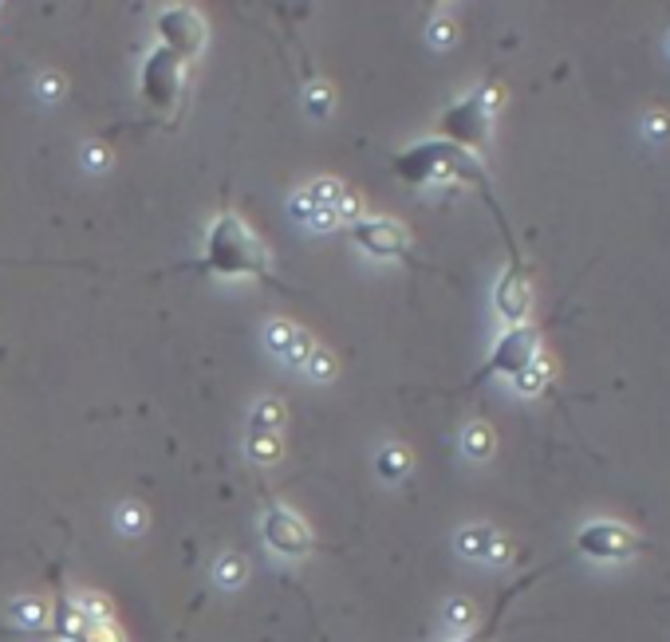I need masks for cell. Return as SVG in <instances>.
Here are the masks:
<instances>
[{"label":"cell","mask_w":670,"mask_h":642,"mask_svg":"<svg viewBox=\"0 0 670 642\" xmlns=\"http://www.w3.org/2000/svg\"><path fill=\"white\" fill-rule=\"evenodd\" d=\"M497 103H501V87H493V83L469 91L466 99H458L454 107L442 111V119H438L442 138L477 154V150L489 142V127H493V111H497Z\"/></svg>","instance_id":"3"},{"label":"cell","mask_w":670,"mask_h":642,"mask_svg":"<svg viewBox=\"0 0 670 642\" xmlns=\"http://www.w3.org/2000/svg\"><path fill=\"white\" fill-rule=\"evenodd\" d=\"M458 552L469 556V560H493V556H501V536H497L493 528H485V524L462 528V536H458Z\"/></svg>","instance_id":"13"},{"label":"cell","mask_w":670,"mask_h":642,"mask_svg":"<svg viewBox=\"0 0 670 642\" xmlns=\"http://www.w3.org/2000/svg\"><path fill=\"white\" fill-rule=\"evenodd\" d=\"M395 174H399L406 186H446V182H458V186H469L481 197H493V182L481 166V158L473 150H462L446 138H422L414 146H406L395 154Z\"/></svg>","instance_id":"2"},{"label":"cell","mask_w":670,"mask_h":642,"mask_svg":"<svg viewBox=\"0 0 670 642\" xmlns=\"http://www.w3.org/2000/svg\"><path fill=\"white\" fill-rule=\"evenodd\" d=\"M16 615H20V619H28V623H32V619L40 623V619H44V607H28V603H20V607H16Z\"/></svg>","instance_id":"28"},{"label":"cell","mask_w":670,"mask_h":642,"mask_svg":"<svg viewBox=\"0 0 670 642\" xmlns=\"http://www.w3.org/2000/svg\"><path fill=\"white\" fill-rule=\"evenodd\" d=\"M119 528H123L127 536H138V532L146 528V513H142V505H123V509H119Z\"/></svg>","instance_id":"22"},{"label":"cell","mask_w":670,"mask_h":642,"mask_svg":"<svg viewBox=\"0 0 670 642\" xmlns=\"http://www.w3.org/2000/svg\"><path fill=\"white\" fill-rule=\"evenodd\" d=\"M52 635L64 642H119V631L111 623L83 619L75 611V603H56V611H52Z\"/></svg>","instance_id":"11"},{"label":"cell","mask_w":670,"mask_h":642,"mask_svg":"<svg viewBox=\"0 0 670 642\" xmlns=\"http://www.w3.org/2000/svg\"><path fill=\"white\" fill-rule=\"evenodd\" d=\"M186 67L174 52L166 48H150L146 60L138 67V95L146 99V107H154L158 115H178L182 99H186Z\"/></svg>","instance_id":"5"},{"label":"cell","mask_w":670,"mask_h":642,"mask_svg":"<svg viewBox=\"0 0 670 642\" xmlns=\"http://www.w3.org/2000/svg\"><path fill=\"white\" fill-rule=\"evenodd\" d=\"M406 469H410V457H406L399 446H391V450L379 453V473H383L387 481H399Z\"/></svg>","instance_id":"17"},{"label":"cell","mask_w":670,"mask_h":642,"mask_svg":"<svg viewBox=\"0 0 670 642\" xmlns=\"http://www.w3.org/2000/svg\"><path fill=\"white\" fill-rule=\"evenodd\" d=\"M493 304H497V316L509 323V327L529 323V308H533L529 264H505V272L497 280V292H493Z\"/></svg>","instance_id":"10"},{"label":"cell","mask_w":670,"mask_h":642,"mask_svg":"<svg viewBox=\"0 0 670 642\" xmlns=\"http://www.w3.org/2000/svg\"><path fill=\"white\" fill-rule=\"evenodd\" d=\"M446 619H450L454 627H469V619H473V607H469V603H450Z\"/></svg>","instance_id":"25"},{"label":"cell","mask_w":670,"mask_h":642,"mask_svg":"<svg viewBox=\"0 0 670 642\" xmlns=\"http://www.w3.org/2000/svg\"><path fill=\"white\" fill-rule=\"evenodd\" d=\"M280 426H284V406L276 398H265L253 414V434H280Z\"/></svg>","instance_id":"14"},{"label":"cell","mask_w":670,"mask_h":642,"mask_svg":"<svg viewBox=\"0 0 670 642\" xmlns=\"http://www.w3.org/2000/svg\"><path fill=\"white\" fill-rule=\"evenodd\" d=\"M462 442H466L469 457H489L493 453V430L485 422H473L466 434H462Z\"/></svg>","instance_id":"16"},{"label":"cell","mask_w":670,"mask_h":642,"mask_svg":"<svg viewBox=\"0 0 670 642\" xmlns=\"http://www.w3.org/2000/svg\"><path fill=\"white\" fill-rule=\"evenodd\" d=\"M351 241L375 260H414V241H410V229L395 221V217H359L351 221Z\"/></svg>","instance_id":"8"},{"label":"cell","mask_w":670,"mask_h":642,"mask_svg":"<svg viewBox=\"0 0 670 642\" xmlns=\"http://www.w3.org/2000/svg\"><path fill=\"white\" fill-rule=\"evenodd\" d=\"M261 532H265V544L276 552V556H288V560H300L316 548V536L308 528V520L300 513H292L288 505H268L265 516H261Z\"/></svg>","instance_id":"9"},{"label":"cell","mask_w":670,"mask_h":642,"mask_svg":"<svg viewBox=\"0 0 670 642\" xmlns=\"http://www.w3.org/2000/svg\"><path fill=\"white\" fill-rule=\"evenodd\" d=\"M647 544L639 540L635 528L619 524V520H592L576 532V552L588 556V560H603V564H619V560H631L639 556Z\"/></svg>","instance_id":"7"},{"label":"cell","mask_w":670,"mask_h":642,"mask_svg":"<svg viewBox=\"0 0 670 642\" xmlns=\"http://www.w3.org/2000/svg\"><path fill=\"white\" fill-rule=\"evenodd\" d=\"M312 351H316V343H312V335L296 327V339H292V347H288V355H284V363H292V367H308V359H312Z\"/></svg>","instance_id":"19"},{"label":"cell","mask_w":670,"mask_h":642,"mask_svg":"<svg viewBox=\"0 0 670 642\" xmlns=\"http://www.w3.org/2000/svg\"><path fill=\"white\" fill-rule=\"evenodd\" d=\"M44 91H48L44 99H60V79H56V75H52V79H44Z\"/></svg>","instance_id":"29"},{"label":"cell","mask_w":670,"mask_h":642,"mask_svg":"<svg viewBox=\"0 0 670 642\" xmlns=\"http://www.w3.org/2000/svg\"><path fill=\"white\" fill-rule=\"evenodd\" d=\"M217 579H221L225 587H237V583L245 579V560H241V556H221V560H217Z\"/></svg>","instance_id":"21"},{"label":"cell","mask_w":670,"mask_h":642,"mask_svg":"<svg viewBox=\"0 0 670 642\" xmlns=\"http://www.w3.org/2000/svg\"><path fill=\"white\" fill-rule=\"evenodd\" d=\"M540 576H544V568H540V572H533V576L517 579L513 587H505V591L497 595V607L489 611V619H485L481 627H469L466 635H462V639H454V642H493V639H497V631H501V623H505V611L513 607V599H517L521 591H529V587H533Z\"/></svg>","instance_id":"12"},{"label":"cell","mask_w":670,"mask_h":642,"mask_svg":"<svg viewBox=\"0 0 670 642\" xmlns=\"http://www.w3.org/2000/svg\"><path fill=\"white\" fill-rule=\"evenodd\" d=\"M308 371H312L316 379H328V375H332V371H335L332 355H328L324 347H316V351H312V359H308Z\"/></svg>","instance_id":"23"},{"label":"cell","mask_w":670,"mask_h":642,"mask_svg":"<svg viewBox=\"0 0 670 642\" xmlns=\"http://www.w3.org/2000/svg\"><path fill=\"white\" fill-rule=\"evenodd\" d=\"M280 453H284V446H280V434H253V430H249V457H253V461L272 465Z\"/></svg>","instance_id":"15"},{"label":"cell","mask_w":670,"mask_h":642,"mask_svg":"<svg viewBox=\"0 0 670 642\" xmlns=\"http://www.w3.org/2000/svg\"><path fill=\"white\" fill-rule=\"evenodd\" d=\"M198 268L201 272H213V276H225V280L249 276V280H261L268 288H276V292H288V288L280 284V276L272 272V253H268V245L249 229V221L237 217V213H217V217L209 221Z\"/></svg>","instance_id":"1"},{"label":"cell","mask_w":670,"mask_h":642,"mask_svg":"<svg viewBox=\"0 0 670 642\" xmlns=\"http://www.w3.org/2000/svg\"><path fill=\"white\" fill-rule=\"evenodd\" d=\"M430 36H434V44H442V48H446V44H454V24H446V20H442V24H434V28H430Z\"/></svg>","instance_id":"26"},{"label":"cell","mask_w":670,"mask_h":642,"mask_svg":"<svg viewBox=\"0 0 670 642\" xmlns=\"http://www.w3.org/2000/svg\"><path fill=\"white\" fill-rule=\"evenodd\" d=\"M292 339H296V327L292 323H284V320H276L272 327H268V347L284 359L288 355V347H292Z\"/></svg>","instance_id":"20"},{"label":"cell","mask_w":670,"mask_h":642,"mask_svg":"<svg viewBox=\"0 0 670 642\" xmlns=\"http://www.w3.org/2000/svg\"><path fill=\"white\" fill-rule=\"evenodd\" d=\"M540 359V327L536 323H517V327H505L489 351V359L473 371L469 386L489 383V379H521L529 367Z\"/></svg>","instance_id":"4"},{"label":"cell","mask_w":670,"mask_h":642,"mask_svg":"<svg viewBox=\"0 0 670 642\" xmlns=\"http://www.w3.org/2000/svg\"><path fill=\"white\" fill-rule=\"evenodd\" d=\"M107 162H111V154H107V150H99V146H91V150H87V166H91V170H107Z\"/></svg>","instance_id":"27"},{"label":"cell","mask_w":670,"mask_h":642,"mask_svg":"<svg viewBox=\"0 0 670 642\" xmlns=\"http://www.w3.org/2000/svg\"><path fill=\"white\" fill-rule=\"evenodd\" d=\"M544 386H548V363H544V355H540L533 367L517 379V390H521V394H540Z\"/></svg>","instance_id":"18"},{"label":"cell","mask_w":670,"mask_h":642,"mask_svg":"<svg viewBox=\"0 0 670 642\" xmlns=\"http://www.w3.org/2000/svg\"><path fill=\"white\" fill-rule=\"evenodd\" d=\"M308 107H312L316 119L328 115V111H332V91H328V87H312V91H308Z\"/></svg>","instance_id":"24"},{"label":"cell","mask_w":670,"mask_h":642,"mask_svg":"<svg viewBox=\"0 0 670 642\" xmlns=\"http://www.w3.org/2000/svg\"><path fill=\"white\" fill-rule=\"evenodd\" d=\"M154 32H158V48L174 52L182 64H194L205 48V36H209V24L198 8H186V4H174V8H162L154 16Z\"/></svg>","instance_id":"6"}]
</instances>
